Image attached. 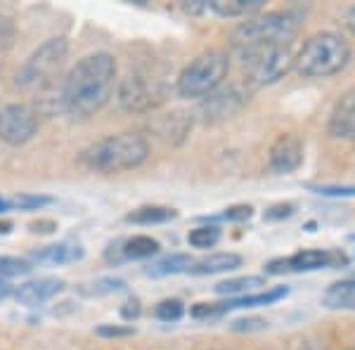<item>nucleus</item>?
Returning a JSON list of instances; mask_svg holds the SVG:
<instances>
[{
  "label": "nucleus",
  "instance_id": "obj_23",
  "mask_svg": "<svg viewBox=\"0 0 355 350\" xmlns=\"http://www.w3.org/2000/svg\"><path fill=\"white\" fill-rule=\"evenodd\" d=\"M81 256H83V251H73V249H69L67 244H57V246H45L43 251H38V254L33 256V261L48 263V265H62V263L73 261V258H81Z\"/></svg>",
  "mask_w": 355,
  "mask_h": 350
},
{
  "label": "nucleus",
  "instance_id": "obj_26",
  "mask_svg": "<svg viewBox=\"0 0 355 350\" xmlns=\"http://www.w3.org/2000/svg\"><path fill=\"white\" fill-rule=\"evenodd\" d=\"M31 270V263L12 256H0V277H15V274H26Z\"/></svg>",
  "mask_w": 355,
  "mask_h": 350
},
{
  "label": "nucleus",
  "instance_id": "obj_10",
  "mask_svg": "<svg viewBox=\"0 0 355 350\" xmlns=\"http://www.w3.org/2000/svg\"><path fill=\"white\" fill-rule=\"evenodd\" d=\"M346 258L336 251H324V249H306L299 254L282 258V261L268 263V272L279 274V272H313L320 268H334V265H346Z\"/></svg>",
  "mask_w": 355,
  "mask_h": 350
},
{
  "label": "nucleus",
  "instance_id": "obj_36",
  "mask_svg": "<svg viewBox=\"0 0 355 350\" xmlns=\"http://www.w3.org/2000/svg\"><path fill=\"white\" fill-rule=\"evenodd\" d=\"M346 24H348V28H351V31L355 33V5H353V8H348V10H346Z\"/></svg>",
  "mask_w": 355,
  "mask_h": 350
},
{
  "label": "nucleus",
  "instance_id": "obj_18",
  "mask_svg": "<svg viewBox=\"0 0 355 350\" xmlns=\"http://www.w3.org/2000/svg\"><path fill=\"white\" fill-rule=\"evenodd\" d=\"M289 294L287 286H277V289H270V291H263V294H251V296H239V298H232V301H225L220 303V310L227 313V310H234V308H256V306H270V303L279 301Z\"/></svg>",
  "mask_w": 355,
  "mask_h": 350
},
{
  "label": "nucleus",
  "instance_id": "obj_4",
  "mask_svg": "<svg viewBox=\"0 0 355 350\" xmlns=\"http://www.w3.org/2000/svg\"><path fill=\"white\" fill-rule=\"evenodd\" d=\"M299 21L289 12H268L242 21L232 33V55L270 45H294Z\"/></svg>",
  "mask_w": 355,
  "mask_h": 350
},
{
  "label": "nucleus",
  "instance_id": "obj_30",
  "mask_svg": "<svg viewBox=\"0 0 355 350\" xmlns=\"http://www.w3.org/2000/svg\"><path fill=\"white\" fill-rule=\"evenodd\" d=\"M254 216V209L251 206H230V209L223 213L225 220H232V222H242V220H249V218Z\"/></svg>",
  "mask_w": 355,
  "mask_h": 350
},
{
  "label": "nucleus",
  "instance_id": "obj_15",
  "mask_svg": "<svg viewBox=\"0 0 355 350\" xmlns=\"http://www.w3.org/2000/svg\"><path fill=\"white\" fill-rule=\"evenodd\" d=\"M242 265V256L237 254H211L202 258V261H194L190 268V274H216V272H227Z\"/></svg>",
  "mask_w": 355,
  "mask_h": 350
},
{
  "label": "nucleus",
  "instance_id": "obj_33",
  "mask_svg": "<svg viewBox=\"0 0 355 350\" xmlns=\"http://www.w3.org/2000/svg\"><path fill=\"white\" fill-rule=\"evenodd\" d=\"M291 213H294V204H277L268 211L266 218L268 220H279V218H289Z\"/></svg>",
  "mask_w": 355,
  "mask_h": 350
},
{
  "label": "nucleus",
  "instance_id": "obj_5",
  "mask_svg": "<svg viewBox=\"0 0 355 350\" xmlns=\"http://www.w3.org/2000/svg\"><path fill=\"white\" fill-rule=\"evenodd\" d=\"M227 71H230V55L227 53L211 50V53L199 55L178 76V95L187 97V100L214 95L227 78Z\"/></svg>",
  "mask_w": 355,
  "mask_h": 350
},
{
  "label": "nucleus",
  "instance_id": "obj_8",
  "mask_svg": "<svg viewBox=\"0 0 355 350\" xmlns=\"http://www.w3.org/2000/svg\"><path fill=\"white\" fill-rule=\"evenodd\" d=\"M166 100L162 78H154L145 71H128L119 85V105L130 114H145Z\"/></svg>",
  "mask_w": 355,
  "mask_h": 350
},
{
  "label": "nucleus",
  "instance_id": "obj_35",
  "mask_svg": "<svg viewBox=\"0 0 355 350\" xmlns=\"http://www.w3.org/2000/svg\"><path fill=\"white\" fill-rule=\"evenodd\" d=\"M130 306H133V308H123L121 310V315L125 320H135L137 315H140V306H137V303H130Z\"/></svg>",
  "mask_w": 355,
  "mask_h": 350
},
{
  "label": "nucleus",
  "instance_id": "obj_27",
  "mask_svg": "<svg viewBox=\"0 0 355 350\" xmlns=\"http://www.w3.org/2000/svg\"><path fill=\"white\" fill-rule=\"evenodd\" d=\"M48 204H53V199L38 197V194H19V197H15L12 202H10L12 209H19V211H36V209L48 206Z\"/></svg>",
  "mask_w": 355,
  "mask_h": 350
},
{
  "label": "nucleus",
  "instance_id": "obj_2",
  "mask_svg": "<svg viewBox=\"0 0 355 350\" xmlns=\"http://www.w3.org/2000/svg\"><path fill=\"white\" fill-rule=\"evenodd\" d=\"M150 157V145L140 133H119L90 145L81 154V161L97 173H123L142 166Z\"/></svg>",
  "mask_w": 355,
  "mask_h": 350
},
{
  "label": "nucleus",
  "instance_id": "obj_37",
  "mask_svg": "<svg viewBox=\"0 0 355 350\" xmlns=\"http://www.w3.org/2000/svg\"><path fill=\"white\" fill-rule=\"evenodd\" d=\"M10 229H12V222H8V220H0V234H8Z\"/></svg>",
  "mask_w": 355,
  "mask_h": 350
},
{
  "label": "nucleus",
  "instance_id": "obj_24",
  "mask_svg": "<svg viewBox=\"0 0 355 350\" xmlns=\"http://www.w3.org/2000/svg\"><path fill=\"white\" fill-rule=\"evenodd\" d=\"M218 242H220V229L216 225L197 227L187 234V244L194 246V249H214Z\"/></svg>",
  "mask_w": 355,
  "mask_h": 350
},
{
  "label": "nucleus",
  "instance_id": "obj_32",
  "mask_svg": "<svg viewBox=\"0 0 355 350\" xmlns=\"http://www.w3.org/2000/svg\"><path fill=\"white\" fill-rule=\"evenodd\" d=\"M266 326V320H259V317H249V320H237L232 324L234 331H254V329H263Z\"/></svg>",
  "mask_w": 355,
  "mask_h": 350
},
{
  "label": "nucleus",
  "instance_id": "obj_38",
  "mask_svg": "<svg viewBox=\"0 0 355 350\" xmlns=\"http://www.w3.org/2000/svg\"><path fill=\"white\" fill-rule=\"evenodd\" d=\"M10 209H12V206H10L8 199H3V197H0V213H5V211H10Z\"/></svg>",
  "mask_w": 355,
  "mask_h": 350
},
{
  "label": "nucleus",
  "instance_id": "obj_17",
  "mask_svg": "<svg viewBox=\"0 0 355 350\" xmlns=\"http://www.w3.org/2000/svg\"><path fill=\"white\" fill-rule=\"evenodd\" d=\"M157 133L164 137V140H168V142H180V140H185V135H187V130L192 128V119L187 116V114H168V116H162L157 121Z\"/></svg>",
  "mask_w": 355,
  "mask_h": 350
},
{
  "label": "nucleus",
  "instance_id": "obj_14",
  "mask_svg": "<svg viewBox=\"0 0 355 350\" xmlns=\"http://www.w3.org/2000/svg\"><path fill=\"white\" fill-rule=\"evenodd\" d=\"M327 128L329 135L339 137V140H355V90H348L336 102Z\"/></svg>",
  "mask_w": 355,
  "mask_h": 350
},
{
  "label": "nucleus",
  "instance_id": "obj_28",
  "mask_svg": "<svg viewBox=\"0 0 355 350\" xmlns=\"http://www.w3.org/2000/svg\"><path fill=\"white\" fill-rule=\"evenodd\" d=\"M85 286H93V289H83V286H81V294H85V296H102V294H114V291H121L123 282H121V279H97V282L85 284Z\"/></svg>",
  "mask_w": 355,
  "mask_h": 350
},
{
  "label": "nucleus",
  "instance_id": "obj_22",
  "mask_svg": "<svg viewBox=\"0 0 355 350\" xmlns=\"http://www.w3.org/2000/svg\"><path fill=\"white\" fill-rule=\"evenodd\" d=\"M259 286H266V277H259V274H251V277H234V279H227V282L216 284V294L239 298L242 294H246V291L259 289Z\"/></svg>",
  "mask_w": 355,
  "mask_h": 350
},
{
  "label": "nucleus",
  "instance_id": "obj_19",
  "mask_svg": "<svg viewBox=\"0 0 355 350\" xmlns=\"http://www.w3.org/2000/svg\"><path fill=\"white\" fill-rule=\"evenodd\" d=\"M178 211L175 209H166V206H140L133 213H128V222L135 225H162V222L175 220Z\"/></svg>",
  "mask_w": 355,
  "mask_h": 350
},
{
  "label": "nucleus",
  "instance_id": "obj_11",
  "mask_svg": "<svg viewBox=\"0 0 355 350\" xmlns=\"http://www.w3.org/2000/svg\"><path fill=\"white\" fill-rule=\"evenodd\" d=\"M303 164V145L299 137L294 135H279L275 140V145L270 147V159H268V166H270L272 173L284 175L296 170Z\"/></svg>",
  "mask_w": 355,
  "mask_h": 350
},
{
  "label": "nucleus",
  "instance_id": "obj_20",
  "mask_svg": "<svg viewBox=\"0 0 355 350\" xmlns=\"http://www.w3.org/2000/svg\"><path fill=\"white\" fill-rule=\"evenodd\" d=\"M209 8L220 17H246L263 8V0H211Z\"/></svg>",
  "mask_w": 355,
  "mask_h": 350
},
{
  "label": "nucleus",
  "instance_id": "obj_34",
  "mask_svg": "<svg viewBox=\"0 0 355 350\" xmlns=\"http://www.w3.org/2000/svg\"><path fill=\"white\" fill-rule=\"evenodd\" d=\"M15 294V289H12V284H8L3 277H0V301H5L8 296H12Z\"/></svg>",
  "mask_w": 355,
  "mask_h": 350
},
{
  "label": "nucleus",
  "instance_id": "obj_12",
  "mask_svg": "<svg viewBox=\"0 0 355 350\" xmlns=\"http://www.w3.org/2000/svg\"><path fill=\"white\" fill-rule=\"evenodd\" d=\"M159 242L147 234H137V237L123 239V242H116L107 249V261L110 263H123V261H137V258H152L159 254Z\"/></svg>",
  "mask_w": 355,
  "mask_h": 350
},
{
  "label": "nucleus",
  "instance_id": "obj_31",
  "mask_svg": "<svg viewBox=\"0 0 355 350\" xmlns=\"http://www.w3.org/2000/svg\"><path fill=\"white\" fill-rule=\"evenodd\" d=\"M318 194L324 197H355V187H336V185H324V187H313Z\"/></svg>",
  "mask_w": 355,
  "mask_h": 350
},
{
  "label": "nucleus",
  "instance_id": "obj_29",
  "mask_svg": "<svg viewBox=\"0 0 355 350\" xmlns=\"http://www.w3.org/2000/svg\"><path fill=\"white\" fill-rule=\"evenodd\" d=\"M95 331H97V336H105V338H123V336L135 334L133 326H119V324H100Z\"/></svg>",
  "mask_w": 355,
  "mask_h": 350
},
{
  "label": "nucleus",
  "instance_id": "obj_7",
  "mask_svg": "<svg viewBox=\"0 0 355 350\" xmlns=\"http://www.w3.org/2000/svg\"><path fill=\"white\" fill-rule=\"evenodd\" d=\"M294 45H270V48H259L249 50V53H237L234 57L239 60V64L246 69L249 78L256 85H268L275 83L294 67Z\"/></svg>",
  "mask_w": 355,
  "mask_h": 350
},
{
  "label": "nucleus",
  "instance_id": "obj_6",
  "mask_svg": "<svg viewBox=\"0 0 355 350\" xmlns=\"http://www.w3.org/2000/svg\"><path fill=\"white\" fill-rule=\"evenodd\" d=\"M69 55L67 38H50L41 48L36 50L17 73V83L19 88L28 90V93H45L55 85V78L60 76L62 67Z\"/></svg>",
  "mask_w": 355,
  "mask_h": 350
},
{
  "label": "nucleus",
  "instance_id": "obj_1",
  "mask_svg": "<svg viewBox=\"0 0 355 350\" xmlns=\"http://www.w3.org/2000/svg\"><path fill=\"white\" fill-rule=\"evenodd\" d=\"M116 85V60L110 53L85 55L67 73L62 85V107L71 119H90L114 95Z\"/></svg>",
  "mask_w": 355,
  "mask_h": 350
},
{
  "label": "nucleus",
  "instance_id": "obj_13",
  "mask_svg": "<svg viewBox=\"0 0 355 350\" xmlns=\"http://www.w3.org/2000/svg\"><path fill=\"white\" fill-rule=\"evenodd\" d=\"M64 289V282L62 279H55V277H41V279H31V282H24L21 286L15 289V298L17 303L21 306H43L45 301H50L53 296H57L60 291Z\"/></svg>",
  "mask_w": 355,
  "mask_h": 350
},
{
  "label": "nucleus",
  "instance_id": "obj_3",
  "mask_svg": "<svg viewBox=\"0 0 355 350\" xmlns=\"http://www.w3.org/2000/svg\"><path fill=\"white\" fill-rule=\"evenodd\" d=\"M351 62V45L339 33L320 31L303 43L294 60V69L303 78H327L339 73Z\"/></svg>",
  "mask_w": 355,
  "mask_h": 350
},
{
  "label": "nucleus",
  "instance_id": "obj_9",
  "mask_svg": "<svg viewBox=\"0 0 355 350\" xmlns=\"http://www.w3.org/2000/svg\"><path fill=\"white\" fill-rule=\"evenodd\" d=\"M38 116L26 105L0 107V140L10 147H21L36 135Z\"/></svg>",
  "mask_w": 355,
  "mask_h": 350
},
{
  "label": "nucleus",
  "instance_id": "obj_25",
  "mask_svg": "<svg viewBox=\"0 0 355 350\" xmlns=\"http://www.w3.org/2000/svg\"><path fill=\"white\" fill-rule=\"evenodd\" d=\"M182 313H185V308H182V303L178 298H166L157 306V317L162 322H178L182 317Z\"/></svg>",
  "mask_w": 355,
  "mask_h": 350
},
{
  "label": "nucleus",
  "instance_id": "obj_21",
  "mask_svg": "<svg viewBox=\"0 0 355 350\" xmlns=\"http://www.w3.org/2000/svg\"><path fill=\"white\" fill-rule=\"evenodd\" d=\"M192 263L194 261L187 254H173V256H166V258H162V261H157L154 265L147 268L145 272L152 274V277H166V274L190 272Z\"/></svg>",
  "mask_w": 355,
  "mask_h": 350
},
{
  "label": "nucleus",
  "instance_id": "obj_16",
  "mask_svg": "<svg viewBox=\"0 0 355 350\" xmlns=\"http://www.w3.org/2000/svg\"><path fill=\"white\" fill-rule=\"evenodd\" d=\"M322 301L331 310H355V279L334 282L324 291Z\"/></svg>",
  "mask_w": 355,
  "mask_h": 350
}]
</instances>
